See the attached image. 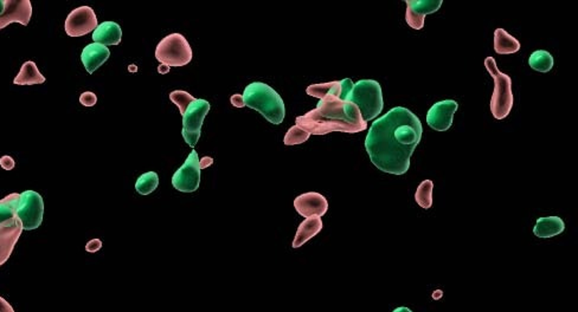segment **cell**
I'll return each mask as SVG.
<instances>
[{"mask_svg":"<svg viewBox=\"0 0 578 312\" xmlns=\"http://www.w3.org/2000/svg\"><path fill=\"white\" fill-rule=\"evenodd\" d=\"M422 123L411 110L395 107L372 123L365 148L379 171L403 176L411 168V155L422 140Z\"/></svg>","mask_w":578,"mask_h":312,"instance_id":"6da1fadb","label":"cell"},{"mask_svg":"<svg viewBox=\"0 0 578 312\" xmlns=\"http://www.w3.org/2000/svg\"><path fill=\"white\" fill-rule=\"evenodd\" d=\"M295 122L311 135H326L333 131L356 134L368 128L357 105L334 96L320 99L316 109L299 116Z\"/></svg>","mask_w":578,"mask_h":312,"instance_id":"7a4b0ae2","label":"cell"},{"mask_svg":"<svg viewBox=\"0 0 578 312\" xmlns=\"http://www.w3.org/2000/svg\"><path fill=\"white\" fill-rule=\"evenodd\" d=\"M242 96L246 107L259 112L270 123L281 124L284 122L286 115L284 99L269 85L254 82L247 85Z\"/></svg>","mask_w":578,"mask_h":312,"instance_id":"3957f363","label":"cell"},{"mask_svg":"<svg viewBox=\"0 0 578 312\" xmlns=\"http://www.w3.org/2000/svg\"><path fill=\"white\" fill-rule=\"evenodd\" d=\"M19 197L21 194L12 193L0 200V267L9 260L24 231L16 214Z\"/></svg>","mask_w":578,"mask_h":312,"instance_id":"277c9868","label":"cell"},{"mask_svg":"<svg viewBox=\"0 0 578 312\" xmlns=\"http://www.w3.org/2000/svg\"><path fill=\"white\" fill-rule=\"evenodd\" d=\"M346 102L353 103L361 112L365 122L375 119L384 108L382 87L373 80H361L354 83L349 92Z\"/></svg>","mask_w":578,"mask_h":312,"instance_id":"5b68a950","label":"cell"},{"mask_svg":"<svg viewBox=\"0 0 578 312\" xmlns=\"http://www.w3.org/2000/svg\"><path fill=\"white\" fill-rule=\"evenodd\" d=\"M485 67L495 81V92L491 99L492 114L495 119H505L513 108L511 77L497 69V62L493 57H487L485 60Z\"/></svg>","mask_w":578,"mask_h":312,"instance_id":"8992f818","label":"cell"},{"mask_svg":"<svg viewBox=\"0 0 578 312\" xmlns=\"http://www.w3.org/2000/svg\"><path fill=\"white\" fill-rule=\"evenodd\" d=\"M155 58L167 67H184L192 60V49L184 36L171 33L157 45Z\"/></svg>","mask_w":578,"mask_h":312,"instance_id":"52a82bcc","label":"cell"},{"mask_svg":"<svg viewBox=\"0 0 578 312\" xmlns=\"http://www.w3.org/2000/svg\"><path fill=\"white\" fill-rule=\"evenodd\" d=\"M214 163V158H205L200 160L198 153L192 151L186 158L185 163L172 176V185L175 190L182 193H192L200 188V172Z\"/></svg>","mask_w":578,"mask_h":312,"instance_id":"ba28073f","label":"cell"},{"mask_svg":"<svg viewBox=\"0 0 578 312\" xmlns=\"http://www.w3.org/2000/svg\"><path fill=\"white\" fill-rule=\"evenodd\" d=\"M210 103L202 99H195L190 103L182 115V137L190 147H196L200 141L204 119L210 112Z\"/></svg>","mask_w":578,"mask_h":312,"instance_id":"9c48e42d","label":"cell"},{"mask_svg":"<svg viewBox=\"0 0 578 312\" xmlns=\"http://www.w3.org/2000/svg\"><path fill=\"white\" fill-rule=\"evenodd\" d=\"M16 214L23 225V230L32 231L42 225L44 215V201L35 190H25L18 201Z\"/></svg>","mask_w":578,"mask_h":312,"instance_id":"30bf717a","label":"cell"},{"mask_svg":"<svg viewBox=\"0 0 578 312\" xmlns=\"http://www.w3.org/2000/svg\"><path fill=\"white\" fill-rule=\"evenodd\" d=\"M98 28V17L89 6H81L71 11L64 24V30L71 37H82Z\"/></svg>","mask_w":578,"mask_h":312,"instance_id":"8fae6325","label":"cell"},{"mask_svg":"<svg viewBox=\"0 0 578 312\" xmlns=\"http://www.w3.org/2000/svg\"><path fill=\"white\" fill-rule=\"evenodd\" d=\"M459 108V104L453 99H445L435 103L427 114L428 126L436 131H445L453 124L454 114Z\"/></svg>","mask_w":578,"mask_h":312,"instance_id":"7c38bea8","label":"cell"},{"mask_svg":"<svg viewBox=\"0 0 578 312\" xmlns=\"http://www.w3.org/2000/svg\"><path fill=\"white\" fill-rule=\"evenodd\" d=\"M407 14L406 21L413 30H422L424 18L427 14H433L440 10L442 0H406Z\"/></svg>","mask_w":578,"mask_h":312,"instance_id":"4fadbf2b","label":"cell"},{"mask_svg":"<svg viewBox=\"0 0 578 312\" xmlns=\"http://www.w3.org/2000/svg\"><path fill=\"white\" fill-rule=\"evenodd\" d=\"M32 17V5L30 0H5V7L0 14V30L12 23L26 25Z\"/></svg>","mask_w":578,"mask_h":312,"instance_id":"5bb4252c","label":"cell"},{"mask_svg":"<svg viewBox=\"0 0 578 312\" xmlns=\"http://www.w3.org/2000/svg\"><path fill=\"white\" fill-rule=\"evenodd\" d=\"M294 208L304 217H323L329 210V203L323 194L309 192L299 195L294 200Z\"/></svg>","mask_w":578,"mask_h":312,"instance_id":"9a60e30c","label":"cell"},{"mask_svg":"<svg viewBox=\"0 0 578 312\" xmlns=\"http://www.w3.org/2000/svg\"><path fill=\"white\" fill-rule=\"evenodd\" d=\"M353 82L351 81L350 78H345L343 81L309 85L306 92H307V95L319 99H325L329 96H334L341 101H346L347 95L353 88Z\"/></svg>","mask_w":578,"mask_h":312,"instance_id":"2e32d148","label":"cell"},{"mask_svg":"<svg viewBox=\"0 0 578 312\" xmlns=\"http://www.w3.org/2000/svg\"><path fill=\"white\" fill-rule=\"evenodd\" d=\"M110 57L108 48L98 43H93L84 48L82 51L81 60L88 74H94L98 68L102 67Z\"/></svg>","mask_w":578,"mask_h":312,"instance_id":"e0dca14e","label":"cell"},{"mask_svg":"<svg viewBox=\"0 0 578 312\" xmlns=\"http://www.w3.org/2000/svg\"><path fill=\"white\" fill-rule=\"evenodd\" d=\"M123 38V30L120 25L114 21H105L102 24L98 25L93 32V39L94 43H98L102 45H118Z\"/></svg>","mask_w":578,"mask_h":312,"instance_id":"ac0fdd59","label":"cell"},{"mask_svg":"<svg viewBox=\"0 0 578 312\" xmlns=\"http://www.w3.org/2000/svg\"><path fill=\"white\" fill-rule=\"evenodd\" d=\"M323 227L324 224L321 217H316V215L307 217V219L302 221L300 226H299L294 240H293V247H294V249L301 247L304 244L311 240L313 237H316V235L323 230Z\"/></svg>","mask_w":578,"mask_h":312,"instance_id":"d6986e66","label":"cell"},{"mask_svg":"<svg viewBox=\"0 0 578 312\" xmlns=\"http://www.w3.org/2000/svg\"><path fill=\"white\" fill-rule=\"evenodd\" d=\"M565 230L564 221L559 217H540L537 220L536 226L533 228V233L538 238H552L561 235Z\"/></svg>","mask_w":578,"mask_h":312,"instance_id":"ffe728a7","label":"cell"},{"mask_svg":"<svg viewBox=\"0 0 578 312\" xmlns=\"http://www.w3.org/2000/svg\"><path fill=\"white\" fill-rule=\"evenodd\" d=\"M44 82L46 77L41 74L35 62L29 60L23 64L19 74L14 78V83L17 85H43Z\"/></svg>","mask_w":578,"mask_h":312,"instance_id":"44dd1931","label":"cell"},{"mask_svg":"<svg viewBox=\"0 0 578 312\" xmlns=\"http://www.w3.org/2000/svg\"><path fill=\"white\" fill-rule=\"evenodd\" d=\"M495 50L499 55H511L518 53L520 43L504 28H497L495 31Z\"/></svg>","mask_w":578,"mask_h":312,"instance_id":"7402d4cb","label":"cell"},{"mask_svg":"<svg viewBox=\"0 0 578 312\" xmlns=\"http://www.w3.org/2000/svg\"><path fill=\"white\" fill-rule=\"evenodd\" d=\"M554 57L545 50H538L530 56V67L540 72H549L554 68Z\"/></svg>","mask_w":578,"mask_h":312,"instance_id":"603a6c76","label":"cell"},{"mask_svg":"<svg viewBox=\"0 0 578 312\" xmlns=\"http://www.w3.org/2000/svg\"><path fill=\"white\" fill-rule=\"evenodd\" d=\"M159 186V176L155 172L145 173L139 176L135 183V190L141 195H148Z\"/></svg>","mask_w":578,"mask_h":312,"instance_id":"cb8c5ba5","label":"cell"},{"mask_svg":"<svg viewBox=\"0 0 578 312\" xmlns=\"http://www.w3.org/2000/svg\"><path fill=\"white\" fill-rule=\"evenodd\" d=\"M433 190H434V183L431 180H424L423 183L417 187L415 200H416L417 205H420V208L424 210H429L433 205Z\"/></svg>","mask_w":578,"mask_h":312,"instance_id":"d4e9b609","label":"cell"},{"mask_svg":"<svg viewBox=\"0 0 578 312\" xmlns=\"http://www.w3.org/2000/svg\"><path fill=\"white\" fill-rule=\"evenodd\" d=\"M309 136H311V134L307 133L306 130L301 129L300 127L294 126L288 130L286 136H284V142L286 146L301 144L309 140Z\"/></svg>","mask_w":578,"mask_h":312,"instance_id":"484cf974","label":"cell"},{"mask_svg":"<svg viewBox=\"0 0 578 312\" xmlns=\"http://www.w3.org/2000/svg\"><path fill=\"white\" fill-rule=\"evenodd\" d=\"M170 99L172 102L175 103L180 110V114L184 115L186 109L189 107L190 103L192 102L195 97L190 95L189 92H182V90H175L170 94Z\"/></svg>","mask_w":578,"mask_h":312,"instance_id":"4316f807","label":"cell"},{"mask_svg":"<svg viewBox=\"0 0 578 312\" xmlns=\"http://www.w3.org/2000/svg\"><path fill=\"white\" fill-rule=\"evenodd\" d=\"M98 102V97L94 92H86L80 96V103L84 107H94Z\"/></svg>","mask_w":578,"mask_h":312,"instance_id":"83f0119b","label":"cell"},{"mask_svg":"<svg viewBox=\"0 0 578 312\" xmlns=\"http://www.w3.org/2000/svg\"><path fill=\"white\" fill-rule=\"evenodd\" d=\"M16 166L14 158H11L10 155H5L3 158H0V167L5 169V171H12Z\"/></svg>","mask_w":578,"mask_h":312,"instance_id":"f1b7e54d","label":"cell"},{"mask_svg":"<svg viewBox=\"0 0 578 312\" xmlns=\"http://www.w3.org/2000/svg\"><path fill=\"white\" fill-rule=\"evenodd\" d=\"M102 247V242L100 239H93L91 242H88L87 245H86V249H87L88 252L95 253L100 251Z\"/></svg>","mask_w":578,"mask_h":312,"instance_id":"f546056e","label":"cell"},{"mask_svg":"<svg viewBox=\"0 0 578 312\" xmlns=\"http://www.w3.org/2000/svg\"><path fill=\"white\" fill-rule=\"evenodd\" d=\"M232 104L236 108H243V107H246L244 104V101H243V96L239 95V94H236V95L232 96Z\"/></svg>","mask_w":578,"mask_h":312,"instance_id":"4dcf8cb0","label":"cell"},{"mask_svg":"<svg viewBox=\"0 0 578 312\" xmlns=\"http://www.w3.org/2000/svg\"><path fill=\"white\" fill-rule=\"evenodd\" d=\"M0 312H14V308L10 306V303L5 301L3 297H0Z\"/></svg>","mask_w":578,"mask_h":312,"instance_id":"1f68e13d","label":"cell"},{"mask_svg":"<svg viewBox=\"0 0 578 312\" xmlns=\"http://www.w3.org/2000/svg\"><path fill=\"white\" fill-rule=\"evenodd\" d=\"M168 70H170V67L164 65V64H162V65L158 68V72H160V74H167Z\"/></svg>","mask_w":578,"mask_h":312,"instance_id":"d6a6232c","label":"cell"},{"mask_svg":"<svg viewBox=\"0 0 578 312\" xmlns=\"http://www.w3.org/2000/svg\"><path fill=\"white\" fill-rule=\"evenodd\" d=\"M393 312H413V311H411V309H408V308H404V306H402V308H397V309L393 310Z\"/></svg>","mask_w":578,"mask_h":312,"instance_id":"836d02e7","label":"cell"},{"mask_svg":"<svg viewBox=\"0 0 578 312\" xmlns=\"http://www.w3.org/2000/svg\"><path fill=\"white\" fill-rule=\"evenodd\" d=\"M4 7H5V0H0V14L3 12Z\"/></svg>","mask_w":578,"mask_h":312,"instance_id":"e575fe53","label":"cell"}]
</instances>
